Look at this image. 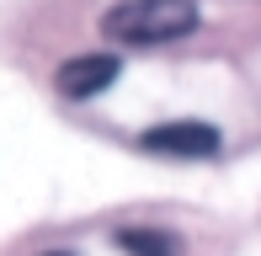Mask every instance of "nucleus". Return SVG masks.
I'll return each instance as SVG.
<instances>
[{"mask_svg":"<svg viewBox=\"0 0 261 256\" xmlns=\"http://www.w3.org/2000/svg\"><path fill=\"white\" fill-rule=\"evenodd\" d=\"M192 27H197L192 0H123L101 16V32L128 48H160V43L187 38Z\"/></svg>","mask_w":261,"mask_h":256,"instance_id":"1","label":"nucleus"},{"mask_svg":"<svg viewBox=\"0 0 261 256\" xmlns=\"http://www.w3.org/2000/svg\"><path fill=\"white\" fill-rule=\"evenodd\" d=\"M59 256H64V251H59Z\"/></svg>","mask_w":261,"mask_h":256,"instance_id":"5","label":"nucleus"},{"mask_svg":"<svg viewBox=\"0 0 261 256\" xmlns=\"http://www.w3.org/2000/svg\"><path fill=\"white\" fill-rule=\"evenodd\" d=\"M112 80H117V59L112 54H86V59H69L64 69H59V91H64L69 101L101 96Z\"/></svg>","mask_w":261,"mask_h":256,"instance_id":"3","label":"nucleus"},{"mask_svg":"<svg viewBox=\"0 0 261 256\" xmlns=\"http://www.w3.org/2000/svg\"><path fill=\"white\" fill-rule=\"evenodd\" d=\"M117 251L123 256H176V240L165 229H117Z\"/></svg>","mask_w":261,"mask_h":256,"instance_id":"4","label":"nucleus"},{"mask_svg":"<svg viewBox=\"0 0 261 256\" xmlns=\"http://www.w3.org/2000/svg\"><path fill=\"white\" fill-rule=\"evenodd\" d=\"M139 144H144L149 155H160V160H208V155H219V128H208L197 118H181V123L149 128Z\"/></svg>","mask_w":261,"mask_h":256,"instance_id":"2","label":"nucleus"}]
</instances>
